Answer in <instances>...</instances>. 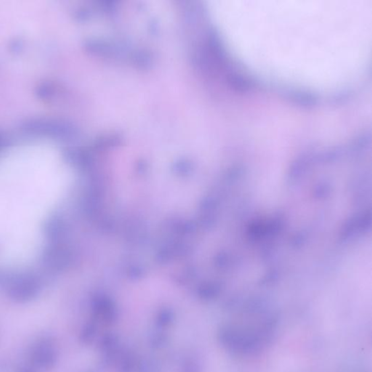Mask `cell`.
I'll return each mask as SVG.
<instances>
[{"mask_svg": "<svg viewBox=\"0 0 372 372\" xmlns=\"http://www.w3.org/2000/svg\"><path fill=\"white\" fill-rule=\"evenodd\" d=\"M63 170L42 161L0 167V261L17 266L41 247V222L68 188Z\"/></svg>", "mask_w": 372, "mask_h": 372, "instance_id": "cell-1", "label": "cell"}, {"mask_svg": "<svg viewBox=\"0 0 372 372\" xmlns=\"http://www.w3.org/2000/svg\"><path fill=\"white\" fill-rule=\"evenodd\" d=\"M23 128L28 133L51 138H71L76 135V128L71 124L56 119H30L23 124Z\"/></svg>", "mask_w": 372, "mask_h": 372, "instance_id": "cell-2", "label": "cell"}, {"mask_svg": "<svg viewBox=\"0 0 372 372\" xmlns=\"http://www.w3.org/2000/svg\"><path fill=\"white\" fill-rule=\"evenodd\" d=\"M33 367L47 369L53 366L56 360L55 348L49 340H42L36 345L31 356Z\"/></svg>", "mask_w": 372, "mask_h": 372, "instance_id": "cell-3", "label": "cell"}, {"mask_svg": "<svg viewBox=\"0 0 372 372\" xmlns=\"http://www.w3.org/2000/svg\"><path fill=\"white\" fill-rule=\"evenodd\" d=\"M228 81L231 87H234L236 90L242 92L250 90L253 85L248 78L244 77L239 73H232L228 78Z\"/></svg>", "mask_w": 372, "mask_h": 372, "instance_id": "cell-4", "label": "cell"}, {"mask_svg": "<svg viewBox=\"0 0 372 372\" xmlns=\"http://www.w3.org/2000/svg\"><path fill=\"white\" fill-rule=\"evenodd\" d=\"M95 327L93 324H89L84 328V331L81 334V339L84 343H89L93 339L94 335H95Z\"/></svg>", "mask_w": 372, "mask_h": 372, "instance_id": "cell-5", "label": "cell"}, {"mask_svg": "<svg viewBox=\"0 0 372 372\" xmlns=\"http://www.w3.org/2000/svg\"><path fill=\"white\" fill-rule=\"evenodd\" d=\"M16 372H36V370L33 367H23L19 369Z\"/></svg>", "mask_w": 372, "mask_h": 372, "instance_id": "cell-6", "label": "cell"}]
</instances>
